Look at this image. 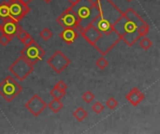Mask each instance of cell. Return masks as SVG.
I'll return each instance as SVG.
<instances>
[{"label": "cell", "instance_id": "cell-7", "mask_svg": "<svg viewBox=\"0 0 160 134\" xmlns=\"http://www.w3.org/2000/svg\"><path fill=\"white\" fill-rule=\"evenodd\" d=\"M8 10L9 17L20 22L30 11V7L22 0H8Z\"/></svg>", "mask_w": 160, "mask_h": 134}, {"label": "cell", "instance_id": "cell-27", "mask_svg": "<svg viewBox=\"0 0 160 134\" xmlns=\"http://www.w3.org/2000/svg\"><path fill=\"white\" fill-rule=\"evenodd\" d=\"M54 88H56V89H59V90H68V86H67V84L63 81V80H60V81H58L56 84H55V86H54Z\"/></svg>", "mask_w": 160, "mask_h": 134}, {"label": "cell", "instance_id": "cell-20", "mask_svg": "<svg viewBox=\"0 0 160 134\" xmlns=\"http://www.w3.org/2000/svg\"><path fill=\"white\" fill-rule=\"evenodd\" d=\"M96 65L100 69V70H104L108 65H109V62L108 61L105 59L104 56H101L100 58H98L96 62Z\"/></svg>", "mask_w": 160, "mask_h": 134}, {"label": "cell", "instance_id": "cell-28", "mask_svg": "<svg viewBox=\"0 0 160 134\" xmlns=\"http://www.w3.org/2000/svg\"><path fill=\"white\" fill-rule=\"evenodd\" d=\"M68 1L70 3V5H71V6H75V5H76L80 0H68Z\"/></svg>", "mask_w": 160, "mask_h": 134}, {"label": "cell", "instance_id": "cell-3", "mask_svg": "<svg viewBox=\"0 0 160 134\" xmlns=\"http://www.w3.org/2000/svg\"><path fill=\"white\" fill-rule=\"evenodd\" d=\"M71 7L78 17L79 25L77 31L79 33L87 27L98 14L96 2L93 0H80L75 6H71Z\"/></svg>", "mask_w": 160, "mask_h": 134}, {"label": "cell", "instance_id": "cell-8", "mask_svg": "<svg viewBox=\"0 0 160 134\" xmlns=\"http://www.w3.org/2000/svg\"><path fill=\"white\" fill-rule=\"evenodd\" d=\"M47 63L54 72L60 74L70 64V60L61 50H57L47 60Z\"/></svg>", "mask_w": 160, "mask_h": 134}, {"label": "cell", "instance_id": "cell-11", "mask_svg": "<svg viewBox=\"0 0 160 134\" xmlns=\"http://www.w3.org/2000/svg\"><path fill=\"white\" fill-rule=\"evenodd\" d=\"M21 28L22 26L19 24L18 21H16L11 18H8L0 24V33L8 35L13 38L17 35Z\"/></svg>", "mask_w": 160, "mask_h": 134}, {"label": "cell", "instance_id": "cell-26", "mask_svg": "<svg viewBox=\"0 0 160 134\" xmlns=\"http://www.w3.org/2000/svg\"><path fill=\"white\" fill-rule=\"evenodd\" d=\"M33 41H35L34 40V38H33V36L32 35H30V34H27V35L21 41L24 46H27V45H29V44H31Z\"/></svg>", "mask_w": 160, "mask_h": 134}, {"label": "cell", "instance_id": "cell-4", "mask_svg": "<svg viewBox=\"0 0 160 134\" xmlns=\"http://www.w3.org/2000/svg\"><path fill=\"white\" fill-rule=\"evenodd\" d=\"M22 90V87L10 76L0 82V96L8 102H12Z\"/></svg>", "mask_w": 160, "mask_h": 134}, {"label": "cell", "instance_id": "cell-17", "mask_svg": "<svg viewBox=\"0 0 160 134\" xmlns=\"http://www.w3.org/2000/svg\"><path fill=\"white\" fill-rule=\"evenodd\" d=\"M50 94L51 96L53 98V99H57V100H61L65 97L66 95V91L65 90H61L59 89H56V88H52V90L50 91Z\"/></svg>", "mask_w": 160, "mask_h": 134}, {"label": "cell", "instance_id": "cell-2", "mask_svg": "<svg viewBox=\"0 0 160 134\" xmlns=\"http://www.w3.org/2000/svg\"><path fill=\"white\" fill-rule=\"evenodd\" d=\"M145 22L133 8L128 7L114 23V30L128 47H132L141 38L138 32L139 27Z\"/></svg>", "mask_w": 160, "mask_h": 134}, {"label": "cell", "instance_id": "cell-22", "mask_svg": "<svg viewBox=\"0 0 160 134\" xmlns=\"http://www.w3.org/2000/svg\"><path fill=\"white\" fill-rule=\"evenodd\" d=\"M82 100L86 103V104H90L94 101L95 99V95L90 91V90H87L86 92H84L82 96Z\"/></svg>", "mask_w": 160, "mask_h": 134}, {"label": "cell", "instance_id": "cell-29", "mask_svg": "<svg viewBox=\"0 0 160 134\" xmlns=\"http://www.w3.org/2000/svg\"><path fill=\"white\" fill-rule=\"evenodd\" d=\"M22 1H23L24 3H26V4H29V3H31L33 0H22Z\"/></svg>", "mask_w": 160, "mask_h": 134}, {"label": "cell", "instance_id": "cell-19", "mask_svg": "<svg viewBox=\"0 0 160 134\" xmlns=\"http://www.w3.org/2000/svg\"><path fill=\"white\" fill-rule=\"evenodd\" d=\"M152 45H153V42L151 41L150 38H148V37H146V36H144V37L142 39V41L140 42V46H141L144 50H148V49L152 47Z\"/></svg>", "mask_w": 160, "mask_h": 134}, {"label": "cell", "instance_id": "cell-18", "mask_svg": "<svg viewBox=\"0 0 160 134\" xmlns=\"http://www.w3.org/2000/svg\"><path fill=\"white\" fill-rule=\"evenodd\" d=\"M138 32H139V35H140L141 37L146 36V35L149 34V32H150V26H149V24H148L147 22L143 23L142 25H141V26L139 27Z\"/></svg>", "mask_w": 160, "mask_h": 134}, {"label": "cell", "instance_id": "cell-10", "mask_svg": "<svg viewBox=\"0 0 160 134\" xmlns=\"http://www.w3.org/2000/svg\"><path fill=\"white\" fill-rule=\"evenodd\" d=\"M24 107L34 116L38 117L47 107L48 104L38 96V94L33 95L27 103H25Z\"/></svg>", "mask_w": 160, "mask_h": 134}, {"label": "cell", "instance_id": "cell-14", "mask_svg": "<svg viewBox=\"0 0 160 134\" xmlns=\"http://www.w3.org/2000/svg\"><path fill=\"white\" fill-rule=\"evenodd\" d=\"M9 17L8 0H0V24Z\"/></svg>", "mask_w": 160, "mask_h": 134}, {"label": "cell", "instance_id": "cell-9", "mask_svg": "<svg viewBox=\"0 0 160 134\" xmlns=\"http://www.w3.org/2000/svg\"><path fill=\"white\" fill-rule=\"evenodd\" d=\"M56 21L64 29L65 28H75L77 30L78 25H79L78 17L75 14V12L73 11L71 7H68L65 11H63L57 17Z\"/></svg>", "mask_w": 160, "mask_h": 134}, {"label": "cell", "instance_id": "cell-31", "mask_svg": "<svg viewBox=\"0 0 160 134\" xmlns=\"http://www.w3.org/2000/svg\"><path fill=\"white\" fill-rule=\"evenodd\" d=\"M127 1H128V2H130V1H132V0H127Z\"/></svg>", "mask_w": 160, "mask_h": 134}, {"label": "cell", "instance_id": "cell-21", "mask_svg": "<svg viewBox=\"0 0 160 134\" xmlns=\"http://www.w3.org/2000/svg\"><path fill=\"white\" fill-rule=\"evenodd\" d=\"M39 36L44 40V41H48L50 38H52V33L49 28H44L40 33H39Z\"/></svg>", "mask_w": 160, "mask_h": 134}, {"label": "cell", "instance_id": "cell-6", "mask_svg": "<svg viewBox=\"0 0 160 134\" xmlns=\"http://www.w3.org/2000/svg\"><path fill=\"white\" fill-rule=\"evenodd\" d=\"M45 53L46 51L43 49V48L39 46L36 41H33L31 44L24 46V48L21 50V55L23 56L32 64L41 61L45 56Z\"/></svg>", "mask_w": 160, "mask_h": 134}, {"label": "cell", "instance_id": "cell-13", "mask_svg": "<svg viewBox=\"0 0 160 134\" xmlns=\"http://www.w3.org/2000/svg\"><path fill=\"white\" fill-rule=\"evenodd\" d=\"M145 98V95L138 89V88H133L131 89V90L127 94L126 99L131 104V105H133L134 107H136L137 105H139V104Z\"/></svg>", "mask_w": 160, "mask_h": 134}, {"label": "cell", "instance_id": "cell-25", "mask_svg": "<svg viewBox=\"0 0 160 134\" xmlns=\"http://www.w3.org/2000/svg\"><path fill=\"white\" fill-rule=\"evenodd\" d=\"M92 110L96 113V114H100L101 112H103L104 110V105L100 103V102H96L93 106H92Z\"/></svg>", "mask_w": 160, "mask_h": 134}, {"label": "cell", "instance_id": "cell-5", "mask_svg": "<svg viewBox=\"0 0 160 134\" xmlns=\"http://www.w3.org/2000/svg\"><path fill=\"white\" fill-rule=\"evenodd\" d=\"M9 72L19 80H25L34 71V64L29 62L23 56H20L9 67Z\"/></svg>", "mask_w": 160, "mask_h": 134}, {"label": "cell", "instance_id": "cell-1", "mask_svg": "<svg viewBox=\"0 0 160 134\" xmlns=\"http://www.w3.org/2000/svg\"><path fill=\"white\" fill-rule=\"evenodd\" d=\"M98 16L91 22L101 34V38L94 47L102 56L107 55L122 39L114 30V23L123 11L112 0H97Z\"/></svg>", "mask_w": 160, "mask_h": 134}, {"label": "cell", "instance_id": "cell-12", "mask_svg": "<svg viewBox=\"0 0 160 134\" xmlns=\"http://www.w3.org/2000/svg\"><path fill=\"white\" fill-rule=\"evenodd\" d=\"M79 32L75 28H65L60 34L59 37L68 45L73 44L78 38Z\"/></svg>", "mask_w": 160, "mask_h": 134}, {"label": "cell", "instance_id": "cell-24", "mask_svg": "<svg viewBox=\"0 0 160 134\" xmlns=\"http://www.w3.org/2000/svg\"><path fill=\"white\" fill-rule=\"evenodd\" d=\"M117 105H118V102L113 97H111L106 101V106L111 110H114L117 107Z\"/></svg>", "mask_w": 160, "mask_h": 134}, {"label": "cell", "instance_id": "cell-30", "mask_svg": "<svg viewBox=\"0 0 160 134\" xmlns=\"http://www.w3.org/2000/svg\"><path fill=\"white\" fill-rule=\"evenodd\" d=\"M43 1H44L45 3H47V4H49V3H51V2H52V0H43Z\"/></svg>", "mask_w": 160, "mask_h": 134}, {"label": "cell", "instance_id": "cell-23", "mask_svg": "<svg viewBox=\"0 0 160 134\" xmlns=\"http://www.w3.org/2000/svg\"><path fill=\"white\" fill-rule=\"evenodd\" d=\"M12 40V37L8 35H5V34H2L0 35V45L3 46V47H6L8 46Z\"/></svg>", "mask_w": 160, "mask_h": 134}, {"label": "cell", "instance_id": "cell-15", "mask_svg": "<svg viewBox=\"0 0 160 134\" xmlns=\"http://www.w3.org/2000/svg\"><path fill=\"white\" fill-rule=\"evenodd\" d=\"M48 107L50 108L51 111H52V113L57 114L61 109H63L64 104H63V103H62L60 100L53 99L52 101H51V102L48 104Z\"/></svg>", "mask_w": 160, "mask_h": 134}, {"label": "cell", "instance_id": "cell-16", "mask_svg": "<svg viewBox=\"0 0 160 134\" xmlns=\"http://www.w3.org/2000/svg\"><path fill=\"white\" fill-rule=\"evenodd\" d=\"M88 114L87 112L82 108V107H78L74 112H73V117L75 118V119L79 122L83 121L86 118H87Z\"/></svg>", "mask_w": 160, "mask_h": 134}]
</instances>
